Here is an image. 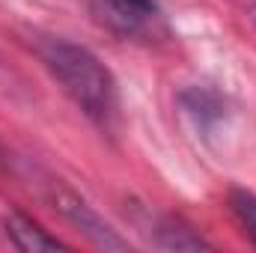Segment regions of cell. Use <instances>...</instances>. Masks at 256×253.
<instances>
[{
    "label": "cell",
    "mask_w": 256,
    "mask_h": 253,
    "mask_svg": "<svg viewBox=\"0 0 256 253\" xmlns=\"http://www.w3.org/2000/svg\"><path fill=\"white\" fill-rule=\"evenodd\" d=\"M54 208L57 212H63L66 220H72L92 244H98V248H104V250H126L128 244L78 196V194H72V190H57L54 194Z\"/></svg>",
    "instance_id": "2"
},
{
    "label": "cell",
    "mask_w": 256,
    "mask_h": 253,
    "mask_svg": "<svg viewBox=\"0 0 256 253\" xmlns=\"http://www.w3.org/2000/svg\"><path fill=\"white\" fill-rule=\"evenodd\" d=\"M108 3L126 21H143L155 12V0H108Z\"/></svg>",
    "instance_id": "5"
},
{
    "label": "cell",
    "mask_w": 256,
    "mask_h": 253,
    "mask_svg": "<svg viewBox=\"0 0 256 253\" xmlns=\"http://www.w3.org/2000/svg\"><path fill=\"white\" fill-rule=\"evenodd\" d=\"M6 232H9V238H12V244H15L18 250H27V253L63 250L66 248L60 238L48 236L33 218H27V214H21V212H12V214L6 218Z\"/></svg>",
    "instance_id": "3"
},
{
    "label": "cell",
    "mask_w": 256,
    "mask_h": 253,
    "mask_svg": "<svg viewBox=\"0 0 256 253\" xmlns=\"http://www.w3.org/2000/svg\"><path fill=\"white\" fill-rule=\"evenodd\" d=\"M230 206H232V214L238 218V224L244 226V232L254 238L256 244V194L244 188H236L230 194Z\"/></svg>",
    "instance_id": "4"
},
{
    "label": "cell",
    "mask_w": 256,
    "mask_h": 253,
    "mask_svg": "<svg viewBox=\"0 0 256 253\" xmlns=\"http://www.w3.org/2000/svg\"><path fill=\"white\" fill-rule=\"evenodd\" d=\"M39 60L63 92L98 126H108L120 110V92L110 68L84 45L51 36L39 42Z\"/></svg>",
    "instance_id": "1"
}]
</instances>
